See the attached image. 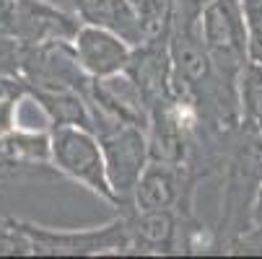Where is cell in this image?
Listing matches in <instances>:
<instances>
[{"label": "cell", "mask_w": 262, "mask_h": 259, "mask_svg": "<svg viewBox=\"0 0 262 259\" xmlns=\"http://www.w3.org/2000/svg\"><path fill=\"white\" fill-rule=\"evenodd\" d=\"M50 163L99 200L109 202L112 207H122L109 179L101 140L89 125L50 127Z\"/></svg>", "instance_id": "6da1fadb"}, {"label": "cell", "mask_w": 262, "mask_h": 259, "mask_svg": "<svg viewBox=\"0 0 262 259\" xmlns=\"http://www.w3.org/2000/svg\"><path fill=\"white\" fill-rule=\"evenodd\" d=\"M91 109V130L99 135L104 156H106V169L109 179L115 187L122 207H130L133 202V190L151 163V148H148V132L140 125L117 120L96 106Z\"/></svg>", "instance_id": "7a4b0ae2"}, {"label": "cell", "mask_w": 262, "mask_h": 259, "mask_svg": "<svg viewBox=\"0 0 262 259\" xmlns=\"http://www.w3.org/2000/svg\"><path fill=\"white\" fill-rule=\"evenodd\" d=\"M200 39L223 78L236 83L249 57L244 0H213L200 13Z\"/></svg>", "instance_id": "3957f363"}, {"label": "cell", "mask_w": 262, "mask_h": 259, "mask_svg": "<svg viewBox=\"0 0 262 259\" xmlns=\"http://www.w3.org/2000/svg\"><path fill=\"white\" fill-rule=\"evenodd\" d=\"M16 226L31 244V251H50V254H120L130 249V233L125 215L101 226L83 231H52L45 226L24 223V220H8Z\"/></svg>", "instance_id": "277c9868"}, {"label": "cell", "mask_w": 262, "mask_h": 259, "mask_svg": "<svg viewBox=\"0 0 262 259\" xmlns=\"http://www.w3.org/2000/svg\"><path fill=\"white\" fill-rule=\"evenodd\" d=\"M81 29L76 11L60 8L47 0H16L11 16V36L18 44L73 42Z\"/></svg>", "instance_id": "5b68a950"}, {"label": "cell", "mask_w": 262, "mask_h": 259, "mask_svg": "<svg viewBox=\"0 0 262 259\" xmlns=\"http://www.w3.org/2000/svg\"><path fill=\"white\" fill-rule=\"evenodd\" d=\"M190 166L161 163L151 161L140 174L130 207L135 210H190V192H192Z\"/></svg>", "instance_id": "8992f818"}, {"label": "cell", "mask_w": 262, "mask_h": 259, "mask_svg": "<svg viewBox=\"0 0 262 259\" xmlns=\"http://www.w3.org/2000/svg\"><path fill=\"white\" fill-rule=\"evenodd\" d=\"M73 50H76V57L91 81L125 73L135 57V47L127 39L91 23H81L76 39H73Z\"/></svg>", "instance_id": "52a82bcc"}, {"label": "cell", "mask_w": 262, "mask_h": 259, "mask_svg": "<svg viewBox=\"0 0 262 259\" xmlns=\"http://www.w3.org/2000/svg\"><path fill=\"white\" fill-rule=\"evenodd\" d=\"M73 11L81 23L115 31L133 47H140L151 39V31L130 0H73Z\"/></svg>", "instance_id": "ba28073f"}, {"label": "cell", "mask_w": 262, "mask_h": 259, "mask_svg": "<svg viewBox=\"0 0 262 259\" xmlns=\"http://www.w3.org/2000/svg\"><path fill=\"white\" fill-rule=\"evenodd\" d=\"M130 249L148 254H169L177 249V210H135L125 213Z\"/></svg>", "instance_id": "9c48e42d"}, {"label": "cell", "mask_w": 262, "mask_h": 259, "mask_svg": "<svg viewBox=\"0 0 262 259\" xmlns=\"http://www.w3.org/2000/svg\"><path fill=\"white\" fill-rule=\"evenodd\" d=\"M236 99H239L242 130L262 135V62L249 60L242 67L236 78Z\"/></svg>", "instance_id": "30bf717a"}, {"label": "cell", "mask_w": 262, "mask_h": 259, "mask_svg": "<svg viewBox=\"0 0 262 259\" xmlns=\"http://www.w3.org/2000/svg\"><path fill=\"white\" fill-rule=\"evenodd\" d=\"M29 99L26 78L0 73V137L18 127V106Z\"/></svg>", "instance_id": "8fae6325"}, {"label": "cell", "mask_w": 262, "mask_h": 259, "mask_svg": "<svg viewBox=\"0 0 262 259\" xmlns=\"http://www.w3.org/2000/svg\"><path fill=\"white\" fill-rule=\"evenodd\" d=\"M130 3L135 6L140 18L145 21L151 36L161 34L171 23V6H174V0H130Z\"/></svg>", "instance_id": "7c38bea8"}, {"label": "cell", "mask_w": 262, "mask_h": 259, "mask_svg": "<svg viewBox=\"0 0 262 259\" xmlns=\"http://www.w3.org/2000/svg\"><path fill=\"white\" fill-rule=\"evenodd\" d=\"M244 16L249 29V57L262 62V0H244Z\"/></svg>", "instance_id": "4fadbf2b"}, {"label": "cell", "mask_w": 262, "mask_h": 259, "mask_svg": "<svg viewBox=\"0 0 262 259\" xmlns=\"http://www.w3.org/2000/svg\"><path fill=\"white\" fill-rule=\"evenodd\" d=\"M0 73H21V44L13 39H0Z\"/></svg>", "instance_id": "5bb4252c"}, {"label": "cell", "mask_w": 262, "mask_h": 259, "mask_svg": "<svg viewBox=\"0 0 262 259\" xmlns=\"http://www.w3.org/2000/svg\"><path fill=\"white\" fill-rule=\"evenodd\" d=\"M249 220H252V226H262V179H259V184H257V192H254V200H252ZM252 226H249V228H252Z\"/></svg>", "instance_id": "9a60e30c"}]
</instances>
